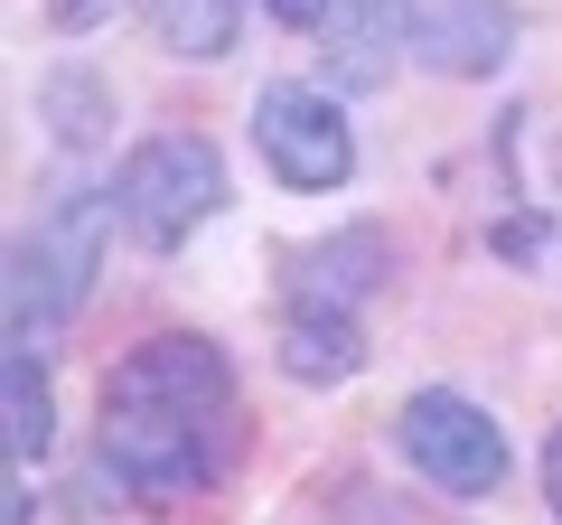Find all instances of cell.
<instances>
[{
    "label": "cell",
    "instance_id": "obj_1",
    "mask_svg": "<svg viewBox=\"0 0 562 525\" xmlns=\"http://www.w3.org/2000/svg\"><path fill=\"white\" fill-rule=\"evenodd\" d=\"M94 450H103V479L132 506L206 498L235 460V366H225V347L198 338V328L140 338L103 376Z\"/></svg>",
    "mask_w": 562,
    "mask_h": 525
},
{
    "label": "cell",
    "instance_id": "obj_2",
    "mask_svg": "<svg viewBox=\"0 0 562 525\" xmlns=\"http://www.w3.org/2000/svg\"><path fill=\"white\" fill-rule=\"evenodd\" d=\"M113 216H122V198L113 188H85V179H66L57 198L38 206V225L10 244V338H47L57 320H76V310L94 301Z\"/></svg>",
    "mask_w": 562,
    "mask_h": 525
},
{
    "label": "cell",
    "instance_id": "obj_3",
    "mask_svg": "<svg viewBox=\"0 0 562 525\" xmlns=\"http://www.w3.org/2000/svg\"><path fill=\"white\" fill-rule=\"evenodd\" d=\"M113 198H122V225H132L150 254H179V244H198L206 225H216L225 160H216L206 132H150V142H132Z\"/></svg>",
    "mask_w": 562,
    "mask_h": 525
},
{
    "label": "cell",
    "instance_id": "obj_4",
    "mask_svg": "<svg viewBox=\"0 0 562 525\" xmlns=\"http://www.w3.org/2000/svg\"><path fill=\"white\" fill-rule=\"evenodd\" d=\"M394 450L441 488V498H497L506 488V432L487 404H469L460 384H422L394 413Z\"/></svg>",
    "mask_w": 562,
    "mask_h": 525
},
{
    "label": "cell",
    "instance_id": "obj_5",
    "mask_svg": "<svg viewBox=\"0 0 562 525\" xmlns=\"http://www.w3.org/2000/svg\"><path fill=\"white\" fill-rule=\"evenodd\" d=\"M254 150L281 188L328 198L357 179V132H347V94L328 85H262L254 94Z\"/></svg>",
    "mask_w": 562,
    "mask_h": 525
},
{
    "label": "cell",
    "instance_id": "obj_6",
    "mask_svg": "<svg viewBox=\"0 0 562 525\" xmlns=\"http://www.w3.org/2000/svg\"><path fill=\"white\" fill-rule=\"evenodd\" d=\"M516 0H413V66L450 85H487L516 57Z\"/></svg>",
    "mask_w": 562,
    "mask_h": 525
},
{
    "label": "cell",
    "instance_id": "obj_7",
    "mask_svg": "<svg viewBox=\"0 0 562 525\" xmlns=\"http://www.w3.org/2000/svg\"><path fill=\"white\" fill-rule=\"evenodd\" d=\"M403 57H413V0H338V29L319 47L328 94H375Z\"/></svg>",
    "mask_w": 562,
    "mask_h": 525
},
{
    "label": "cell",
    "instance_id": "obj_8",
    "mask_svg": "<svg viewBox=\"0 0 562 525\" xmlns=\"http://www.w3.org/2000/svg\"><path fill=\"white\" fill-rule=\"evenodd\" d=\"M375 282H384V235H375V225H338V235L301 244L291 272H281L291 301H319V310H357Z\"/></svg>",
    "mask_w": 562,
    "mask_h": 525
},
{
    "label": "cell",
    "instance_id": "obj_9",
    "mask_svg": "<svg viewBox=\"0 0 562 525\" xmlns=\"http://www.w3.org/2000/svg\"><path fill=\"white\" fill-rule=\"evenodd\" d=\"M357 366H366V328H357V310L291 301V320H281V376H291V384H347Z\"/></svg>",
    "mask_w": 562,
    "mask_h": 525
},
{
    "label": "cell",
    "instance_id": "obj_10",
    "mask_svg": "<svg viewBox=\"0 0 562 525\" xmlns=\"http://www.w3.org/2000/svg\"><path fill=\"white\" fill-rule=\"evenodd\" d=\"M0 442H10V460H47L57 450V384H47V357L38 338H10V357H0Z\"/></svg>",
    "mask_w": 562,
    "mask_h": 525
},
{
    "label": "cell",
    "instance_id": "obj_11",
    "mask_svg": "<svg viewBox=\"0 0 562 525\" xmlns=\"http://www.w3.org/2000/svg\"><path fill=\"white\" fill-rule=\"evenodd\" d=\"M38 122H47V142L57 150H103L113 142V85L94 76V66H47L38 76Z\"/></svg>",
    "mask_w": 562,
    "mask_h": 525
},
{
    "label": "cell",
    "instance_id": "obj_12",
    "mask_svg": "<svg viewBox=\"0 0 562 525\" xmlns=\"http://www.w3.org/2000/svg\"><path fill=\"white\" fill-rule=\"evenodd\" d=\"M150 38L188 66H216L244 38V0H150Z\"/></svg>",
    "mask_w": 562,
    "mask_h": 525
},
{
    "label": "cell",
    "instance_id": "obj_13",
    "mask_svg": "<svg viewBox=\"0 0 562 525\" xmlns=\"http://www.w3.org/2000/svg\"><path fill=\"white\" fill-rule=\"evenodd\" d=\"M113 10H122V0H47V20H57L66 38H85V29H103Z\"/></svg>",
    "mask_w": 562,
    "mask_h": 525
},
{
    "label": "cell",
    "instance_id": "obj_14",
    "mask_svg": "<svg viewBox=\"0 0 562 525\" xmlns=\"http://www.w3.org/2000/svg\"><path fill=\"white\" fill-rule=\"evenodd\" d=\"M262 10H272L281 29H328V10H338V0H262Z\"/></svg>",
    "mask_w": 562,
    "mask_h": 525
},
{
    "label": "cell",
    "instance_id": "obj_15",
    "mask_svg": "<svg viewBox=\"0 0 562 525\" xmlns=\"http://www.w3.org/2000/svg\"><path fill=\"white\" fill-rule=\"evenodd\" d=\"M543 506H553V525H562V423L543 432Z\"/></svg>",
    "mask_w": 562,
    "mask_h": 525
},
{
    "label": "cell",
    "instance_id": "obj_16",
    "mask_svg": "<svg viewBox=\"0 0 562 525\" xmlns=\"http://www.w3.org/2000/svg\"><path fill=\"white\" fill-rule=\"evenodd\" d=\"M0 525H29V479H10V488H0Z\"/></svg>",
    "mask_w": 562,
    "mask_h": 525
}]
</instances>
